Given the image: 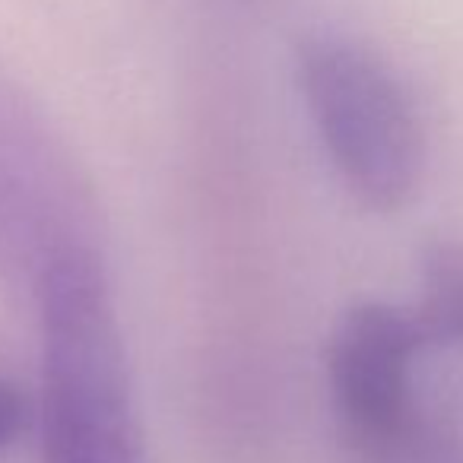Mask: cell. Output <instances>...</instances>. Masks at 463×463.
<instances>
[{
  "label": "cell",
  "instance_id": "obj_1",
  "mask_svg": "<svg viewBox=\"0 0 463 463\" xmlns=\"http://www.w3.org/2000/svg\"><path fill=\"white\" fill-rule=\"evenodd\" d=\"M42 330V460L143 463V438L105 264L64 248L35 279Z\"/></svg>",
  "mask_w": 463,
  "mask_h": 463
},
{
  "label": "cell",
  "instance_id": "obj_2",
  "mask_svg": "<svg viewBox=\"0 0 463 463\" xmlns=\"http://www.w3.org/2000/svg\"><path fill=\"white\" fill-rule=\"evenodd\" d=\"M298 86L343 184L372 210L410 203L425 137L393 67L349 35L317 33L298 45Z\"/></svg>",
  "mask_w": 463,
  "mask_h": 463
},
{
  "label": "cell",
  "instance_id": "obj_3",
  "mask_svg": "<svg viewBox=\"0 0 463 463\" xmlns=\"http://www.w3.org/2000/svg\"><path fill=\"white\" fill-rule=\"evenodd\" d=\"M90 239V206L64 143L26 90L0 73V277L35 286L54 254Z\"/></svg>",
  "mask_w": 463,
  "mask_h": 463
},
{
  "label": "cell",
  "instance_id": "obj_4",
  "mask_svg": "<svg viewBox=\"0 0 463 463\" xmlns=\"http://www.w3.org/2000/svg\"><path fill=\"white\" fill-rule=\"evenodd\" d=\"M429 346L416 311L362 302L340 317L327 353L330 400L346 441L372 460H384L410 441L412 368Z\"/></svg>",
  "mask_w": 463,
  "mask_h": 463
},
{
  "label": "cell",
  "instance_id": "obj_5",
  "mask_svg": "<svg viewBox=\"0 0 463 463\" xmlns=\"http://www.w3.org/2000/svg\"><path fill=\"white\" fill-rule=\"evenodd\" d=\"M416 315L429 343H463V245H435L425 254Z\"/></svg>",
  "mask_w": 463,
  "mask_h": 463
},
{
  "label": "cell",
  "instance_id": "obj_6",
  "mask_svg": "<svg viewBox=\"0 0 463 463\" xmlns=\"http://www.w3.org/2000/svg\"><path fill=\"white\" fill-rule=\"evenodd\" d=\"M23 425H26V400L10 381L0 378V454L20 438Z\"/></svg>",
  "mask_w": 463,
  "mask_h": 463
}]
</instances>
